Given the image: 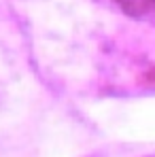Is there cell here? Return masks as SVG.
Instances as JSON below:
<instances>
[{
	"label": "cell",
	"mask_w": 155,
	"mask_h": 157,
	"mask_svg": "<svg viewBox=\"0 0 155 157\" xmlns=\"http://www.w3.org/2000/svg\"><path fill=\"white\" fill-rule=\"evenodd\" d=\"M121 4H126L130 11H153L155 0H121Z\"/></svg>",
	"instance_id": "obj_1"
}]
</instances>
